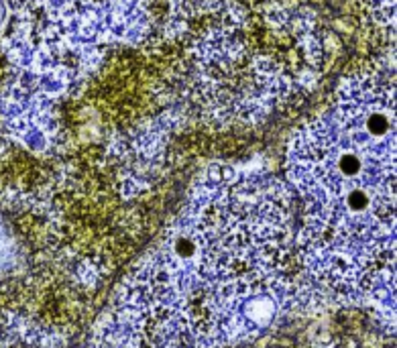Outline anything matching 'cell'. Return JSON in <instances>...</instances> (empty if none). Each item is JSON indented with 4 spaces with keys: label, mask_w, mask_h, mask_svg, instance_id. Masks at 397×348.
Returning a JSON list of instances; mask_svg holds the SVG:
<instances>
[{
    "label": "cell",
    "mask_w": 397,
    "mask_h": 348,
    "mask_svg": "<svg viewBox=\"0 0 397 348\" xmlns=\"http://www.w3.org/2000/svg\"><path fill=\"white\" fill-rule=\"evenodd\" d=\"M289 240V193L263 173L220 171L195 189L155 255L143 340L151 348H210L269 318Z\"/></svg>",
    "instance_id": "1"
},
{
    "label": "cell",
    "mask_w": 397,
    "mask_h": 348,
    "mask_svg": "<svg viewBox=\"0 0 397 348\" xmlns=\"http://www.w3.org/2000/svg\"><path fill=\"white\" fill-rule=\"evenodd\" d=\"M395 84L385 72L346 80L297 130L287 173L304 202L300 242L320 279L357 291L395 246Z\"/></svg>",
    "instance_id": "2"
}]
</instances>
